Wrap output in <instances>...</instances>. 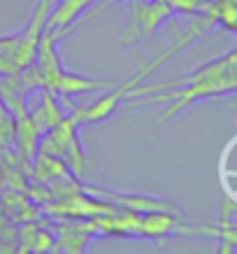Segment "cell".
Listing matches in <instances>:
<instances>
[{"instance_id":"1","label":"cell","mask_w":237,"mask_h":254,"mask_svg":"<svg viewBox=\"0 0 237 254\" xmlns=\"http://www.w3.org/2000/svg\"><path fill=\"white\" fill-rule=\"evenodd\" d=\"M89 0H63L54 14H49V28H56L61 23H68L70 19H75L79 14V9L86 7Z\"/></svg>"}]
</instances>
